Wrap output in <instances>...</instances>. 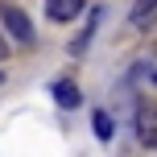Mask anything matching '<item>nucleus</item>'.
Returning a JSON list of instances; mask_svg holds the SVG:
<instances>
[{"instance_id":"obj_4","label":"nucleus","mask_w":157,"mask_h":157,"mask_svg":"<svg viewBox=\"0 0 157 157\" xmlns=\"http://www.w3.org/2000/svg\"><path fill=\"white\" fill-rule=\"evenodd\" d=\"M128 21H132L136 29H149V25L157 21V0H136L132 13H128Z\"/></svg>"},{"instance_id":"obj_5","label":"nucleus","mask_w":157,"mask_h":157,"mask_svg":"<svg viewBox=\"0 0 157 157\" xmlns=\"http://www.w3.org/2000/svg\"><path fill=\"white\" fill-rule=\"evenodd\" d=\"M54 99L62 103V108H78L83 95H78V87L71 83V78H58V83H54Z\"/></svg>"},{"instance_id":"obj_2","label":"nucleus","mask_w":157,"mask_h":157,"mask_svg":"<svg viewBox=\"0 0 157 157\" xmlns=\"http://www.w3.org/2000/svg\"><path fill=\"white\" fill-rule=\"evenodd\" d=\"M136 141H141L145 149L157 145V103H149V99L136 103Z\"/></svg>"},{"instance_id":"obj_8","label":"nucleus","mask_w":157,"mask_h":157,"mask_svg":"<svg viewBox=\"0 0 157 157\" xmlns=\"http://www.w3.org/2000/svg\"><path fill=\"white\" fill-rule=\"evenodd\" d=\"M0 78H4V75H0Z\"/></svg>"},{"instance_id":"obj_3","label":"nucleus","mask_w":157,"mask_h":157,"mask_svg":"<svg viewBox=\"0 0 157 157\" xmlns=\"http://www.w3.org/2000/svg\"><path fill=\"white\" fill-rule=\"evenodd\" d=\"M46 13H50V21H71L83 13V0H46Z\"/></svg>"},{"instance_id":"obj_1","label":"nucleus","mask_w":157,"mask_h":157,"mask_svg":"<svg viewBox=\"0 0 157 157\" xmlns=\"http://www.w3.org/2000/svg\"><path fill=\"white\" fill-rule=\"evenodd\" d=\"M0 25H4L21 46H29V41H33V25H29V17H25L17 4H0Z\"/></svg>"},{"instance_id":"obj_7","label":"nucleus","mask_w":157,"mask_h":157,"mask_svg":"<svg viewBox=\"0 0 157 157\" xmlns=\"http://www.w3.org/2000/svg\"><path fill=\"white\" fill-rule=\"evenodd\" d=\"M0 58H8V46H4V37H0Z\"/></svg>"},{"instance_id":"obj_6","label":"nucleus","mask_w":157,"mask_h":157,"mask_svg":"<svg viewBox=\"0 0 157 157\" xmlns=\"http://www.w3.org/2000/svg\"><path fill=\"white\" fill-rule=\"evenodd\" d=\"M91 124H95V136H99V141H112V116L108 112H95Z\"/></svg>"}]
</instances>
